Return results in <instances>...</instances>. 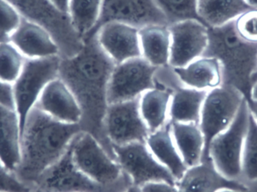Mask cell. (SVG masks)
Masks as SVG:
<instances>
[{
  "mask_svg": "<svg viewBox=\"0 0 257 192\" xmlns=\"http://www.w3.org/2000/svg\"><path fill=\"white\" fill-rule=\"evenodd\" d=\"M38 190L23 182L0 161V192H34Z\"/></svg>",
  "mask_w": 257,
  "mask_h": 192,
  "instance_id": "cell-31",
  "label": "cell"
},
{
  "mask_svg": "<svg viewBox=\"0 0 257 192\" xmlns=\"http://www.w3.org/2000/svg\"><path fill=\"white\" fill-rule=\"evenodd\" d=\"M21 18L7 0H0V35L10 36L19 26Z\"/></svg>",
  "mask_w": 257,
  "mask_h": 192,
  "instance_id": "cell-32",
  "label": "cell"
},
{
  "mask_svg": "<svg viewBox=\"0 0 257 192\" xmlns=\"http://www.w3.org/2000/svg\"><path fill=\"white\" fill-rule=\"evenodd\" d=\"M250 100H253V101H257V82L252 87L251 93H250ZM249 100V101H250Z\"/></svg>",
  "mask_w": 257,
  "mask_h": 192,
  "instance_id": "cell-38",
  "label": "cell"
},
{
  "mask_svg": "<svg viewBox=\"0 0 257 192\" xmlns=\"http://www.w3.org/2000/svg\"><path fill=\"white\" fill-rule=\"evenodd\" d=\"M35 107L65 123L80 124L82 118V111L76 98L59 78L45 87Z\"/></svg>",
  "mask_w": 257,
  "mask_h": 192,
  "instance_id": "cell-16",
  "label": "cell"
},
{
  "mask_svg": "<svg viewBox=\"0 0 257 192\" xmlns=\"http://www.w3.org/2000/svg\"><path fill=\"white\" fill-rule=\"evenodd\" d=\"M60 12L69 14V2L70 0H50Z\"/></svg>",
  "mask_w": 257,
  "mask_h": 192,
  "instance_id": "cell-35",
  "label": "cell"
},
{
  "mask_svg": "<svg viewBox=\"0 0 257 192\" xmlns=\"http://www.w3.org/2000/svg\"><path fill=\"white\" fill-rule=\"evenodd\" d=\"M0 105L16 110L13 86L10 83L0 80Z\"/></svg>",
  "mask_w": 257,
  "mask_h": 192,
  "instance_id": "cell-33",
  "label": "cell"
},
{
  "mask_svg": "<svg viewBox=\"0 0 257 192\" xmlns=\"http://www.w3.org/2000/svg\"><path fill=\"white\" fill-rule=\"evenodd\" d=\"M21 17L43 27L54 41L62 59L71 58L84 46V40L69 14L60 12L50 0H7Z\"/></svg>",
  "mask_w": 257,
  "mask_h": 192,
  "instance_id": "cell-3",
  "label": "cell"
},
{
  "mask_svg": "<svg viewBox=\"0 0 257 192\" xmlns=\"http://www.w3.org/2000/svg\"><path fill=\"white\" fill-rule=\"evenodd\" d=\"M141 54L158 69L169 67L171 35L167 25H149L139 29Z\"/></svg>",
  "mask_w": 257,
  "mask_h": 192,
  "instance_id": "cell-21",
  "label": "cell"
},
{
  "mask_svg": "<svg viewBox=\"0 0 257 192\" xmlns=\"http://www.w3.org/2000/svg\"><path fill=\"white\" fill-rule=\"evenodd\" d=\"M81 132L80 124L60 122L34 106L26 119L21 136V162L15 174L36 188L42 175L59 161Z\"/></svg>",
  "mask_w": 257,
  "mask_h": 192,
  "instance_id": "cell-2",
  "label": "cell"
},
{
  "mask_svg": "<svg viewBox=\"0 0 257 192\" xmlns=\"http://www.w3.org/2000/svg\"><path fill=\"white\" fill-rule=\"evenodd\" d=\"M252 9L246 0H197L196 11L208 28L223 27Z\"/></svg>",
  "mask_w": 257,
  "mask_h": 192,
  "instance_id": "cell-25",
  "label": "cell"
},
{
  "mask_svg": "<svg viewBox=\"0 0 257 192\" xmlns=\"http://www.w3.org/2000/svg\"><path fill=\"white\" fill-rule=\"evenodd\" d=\"M115 63L104 52L96 36L84 40V46L75 57L62 59L58 78L76 98L82 111V131L97 139L114 158L112 145L104 131L108 107V83Z\"/></svg>",
  "mask_w": 257,
  "mask_h": 192,
  "instance_id": "cell-1",
  "label": "cell"
},
{
  "mask_svg": "<svg viewBox=\"0 0 257 192\" xmlns=\"http://www.w3.org/2000/svg\"><path fill=\"white\" fill-rule=\"evenodd\" d=\"M9 42V36L0 35V42Z\"/></svg>",
  "mask_w": 257,
  "mask_h": 192,
  "instance_id": "cell-41",
  "label": "cell"
},
{
  "mask_svg": "<svg viewBox=\"0 0 257 192\" xmlns=\"http://www.w3.org/2000/svg\"><path fill=\"white\" fill-rule=\"evenodd\" d=\"M235 31L244 42L257 44V9H250L234 21Z\"/></svg>",
  "mask_w": 257,
  "mask_h": 192,
  "instance_id": "cell-30",
  "label": "cell"
},
{
  "mask_svg": "<svg viewBox=\"0 0 257 192\" xmlns=\"http://www.w3.org/2000/svg\"><path fill=\"white\" fill-rule=\"evenodd\" d=\"M171 132L187 167L199 164L203 158L205 137L199 124L170 122Z\"/></svg>",
  "mask_w": 257,
  "mask_h": 192,
  "instance_id": "cell-23",
  "label": "cell"
},
{
  "mask_svg": "<svg viewBox=\"0 0 257 192\" xmlns=\"http://www.w3.org/2000/svg\"><path fill=\"white\" fill-rule=\"evenodd\" d=\"M143 192H180L176 185L166 182H151L141 186Z\"/></svg>",
  "mask_w": 257,
  "mask_h": 192,
  "instance_id": "cell-34",
  "label": "cell"
},
{
  "mask_svg": "<svg viewBox=\"0 0 257 192\" xmlns=\"http://www.w3.org/2000/svg\"><path fill=\"white\" fill-rule=\"evenodd\" d=\"M246 2L252 9H257V0H246Z\"/></svg>",
  "mask_w": 257,
  "mask_h": 192,
  "instance_id": "cell-40",
  "label": "cell"
},
{
  "mask_svg": "<svg viewBox=\"0 0 257 192\" xmlns=\"http://www.w3.org/2000/svg\"><path fill=\"white\" fill-rule=\"evenodd\" d=\"M248 103L249 110H250V114L253 116V119L257 122V101L250 100L247 101Z\"/></svg>",
  "mask_w": 257,
  "mask_h": 192,
  "instance_id": "cell-36",
  "label": "cell"
},
{
  "mask_svg": "<svg viewBox=\"0 0 257 192\" xmlns=\"http://www.w3.org/2000/svg\"><path fill=\"white\" fill-rule=\"evenodd\" d=\"M130 185H103L95 182L76 167L69 147L42 175L36 188L41 192H124Z\"/></svg>",
  "mask_w": 257,
  "mask_h": 192,
  "instance_id": "cell-9",
  "label": "cell"
},
{
  "mask_svg": "<svg viewBox=\"0 0 257 192\" xmlns=\"http://www.w3.org/2000/svg\"><path fill=\"white\" fill-rule=\"evenodd\" d=\"M180 192H221L244 191L247 185L241 181L231 179L222 174L211 159L188 167L176 181Z\"/></svg>",
  "mask_w": 257,
  "mask_h": 192,
  "instance_id": "cell-15",
  "label": "cell"
},
{
  "mask_svg": "<svg viewBox=\"0 0 257 192\" xmlns=\"http://www.w3.org/2000/svg\"><path fill=\"white\" fill-rule=\"evenodd\" d=\"M111 22L124 23L139 29L156 24L168 26L155 0H102L97 23L83 40L94 37L102 26Z\"/></svg>",
  "mask_w": 257,
  "mask_h": 192,
  "instance_id": "cell-11",
  "label": "cell"
},
{
  "mask_svg": "<svg viewBox=\"0 0 257 192\" xmlns=\"http://www.w3.org/2000/svg\"><path fill=\"white\" fill-rule=\"evenodd\" d=\"M184 87L209 91L223 84V70L217 58L202 57L184 67L171 68Z\"/></svg>",
  "mask_w": 257,
  "mask_h": 192,
  "instance_id": "cell-18",
  "label": "cell"
},
{
  "mask_svg": "<svg viewBox=\"0 0 257 192\" xmlns=\"http://www.w3.org/2000/svg\"><path fill=\"white\" fill-rule=\"evenodd\" d=\"M169 122L199 124L204 101L208 91L188 87L172 89Z\"/></svg>",
  "mask_w": 257,
  "mask_h": 192,
  "instance_id": "cell-24",
  "label": "cell"
},
{
  "mask_svg": "<svg viewBox=\"0 0 257 192\" xmlns=\"http://www.w3.org/2000/svg\"><path fill=\"white\" fill-rule=\"evenodd\" d=\"M21 140L18 113L0 105V161L13 172L21 162Z\"/></svg>",
  "mask_w": 257,
  "mask_h": 192,
  "instance_id": "cell-19",
  "label": "cell"
},
{
  "mask_svg": "<svg viewBox=\"0 0 257 192\" xmlns=\"http://www.w3.org/2000/svg\"><path fill=\"white\" fill-rule=\"evenodd\" d=\"M69 149L76 167L97 183L133 185L117 161L92 134L83 131L74 139Z\"/></svg>",
  "mask_w": 257,
  "mask_h": 192,
  "instance_id": "cell-4",
  "label": "cell"
},
{
  "mask_svg": "<svg viewBox=\"0 0 257 192\" xmlns=\"http://www.w3.org/2000/svg\"><path fill=\"white\" fill-rule=\"evenodd\" d=\"M124 192H143L141 186L138 185H131L128 188L125 190Z\"/></svg>",
  "mask_w": 257,
  "mask_h": 192,
  "instance_id": "cell-39",
  "label": "cell"
},
{
  "mask_svg": "<svg viewBox=\"0 0 257 192\" xmlns=\"http://www.w3.org/2000/svg\"><path fill=\"white\" fill-rule=\"evenodd\" d=\"M102 0H70L69 15L73 27L84 39L94 28L100 15Z\"/></svg>",
  "mask_w": 257,
  "mask_h": 192,
  "instance_id": "cell-26",
  "label": "cell"
},
{
  "mask_svg": "<svg viewBox=\"0 0 257 192\" xmlns=\"http://www.w3.org/2000/svg\"><path fill=\"white\" fill-rule=\"evenodd\" d=\"M60 62V56L25 59L19 76L12 84L21 136L29 112L37 102L45 87L58 78Z\"/></svg>",
  "mask_w": 257,
  "mask_h": 192,
  "instance_id": "cell-6",
  "label": "cell"
},
{
  "mask_svg": "<svg viewBox=\"0 0 257 192\" xmlns=\"http://www.w3.org/2000/svg\"><path fill=\"white\" fill-rule=\"evenodd\" d=\"M172 89L159 87L144 93L139 98V110L150 132L163 128L169 122V107Z\"/></svg>",
  "mask_w": 257,
  "mask_h": 192,
  "instance_id": "cell-22",
  "label": "cell"
},
{
  "mask_svg": "<svg viewBox=\"0 0 257 192\" xmlns=\"http://www.w3.org/2000/svg\"><path fill=\"white\" fill-rule=\"evenodd\" d=\"M167 20L168 26L184 20L201 21L196 11L197 0H155Z\"/></svg>",
  "mask_w": 257,
  "mask_h": 192,
  "instance_id": "cell-29",
  "label": "cell"
},
{
  "mask_svg": "<svg viewBox=\"0 0 257 192\" xmlns=\"http://www.w3.org/2000/svg\"><path fill=\"white\" fill-rule=\"evenodd\" d=\"M34 192H41V191H39V190H36V191H34Z\"/></svg>",
  "mask_w": 257,
  "mask_h": 192,
  "instance_id": "cell-42",
  "label": "cell"
},
{
  "mask_svg": "<svg viewBox=\"0 0 257 192\" xmlns=\"http://www.w3.org/2000/svg\"><path fill=\"white\" fill-rule=\"evenodd\" d=\"M112 149L116 161L133 185L142 186L151 182L176 183L172 173L156 159L145 142L112 145Z\"/></svg>",
  "mask_w": 257,
  "mask_h": 192,
  "instance_id": "cell-10",
  "label": "cell"
},
{
  "mask_svg": "<svg viewBox=\"0 0 257 192\" xmlns=\"http://www.w3.org/2000/svg\"><path fill=\"white\" fill-rule=\"evenodd\" d=\"M9 42L26 57L36 59L60 56V50L51 35L38 24L21 18Z\"/></svg>",
  "mask_w": 257,
  "mask_h": 192,
  "instance_id": "cell-17",
  "label": "cell"
},
{
  "mask_svg": "<svg viewBox=\"0 0 257 192\" xmlns=\"http://www.w3.org/2000/svg\"><path fill=\"white\" fill-rule=\"evenodd\" d=\"M104 131L111 145L145 142L150 131L139 110V98L108 105Z\"/></svg>",
  "mask_w": 257,
  "mask_h": 192,
  "instance_id": "cell-12",
  "label": "cell"
},
{
  "mask_svg": "<svg viewBox=\"0 0 257 192\" xmlns=\"http://www.w3.org/2000/svg\"><path fill=\"white\" fill-rule=\"evenodd\" d=\"M145 143L156 159L178 180L188 168L183 161L171 132L170 122L157 131L150 133Z\"/></svg>",
  "mask_w": 257,
  "mask_h": 192,
  "instance_id": "cell-20",
  "label": "cell"
},
{
  "mask_svg": "<svg viewBox=\"0 0 257 192\" xmlns=\"http://www.w3.org/2000/svg\"><path fill=\"white\" fill-rule=\"evenodd\" d=\"M171 35L169 67H184L203 57L208 45V27L197 20H184L168 26Z\"/></svg>",
  "mask_w": 257,
  "mask_h": 192,
  "instance_id": "cell-13",
  "label": "cell"
},
{
  "mask_svg": "<svg viewBox=\"0 0 257 192\" xmlns=\"http://www.w3.org/2000/svg\"><path fill=\"white\" fill-rule=\"evenodd\" d=\"M245 185H247V189L244 191H228L227 190V191L221 192H257V180L247 182Z\"/></svg>",
  "mask_w": 257,
  "mask_h": 192,
  "instance_id": "cell-37",
  "label": "cell"
},
{
  "mask_svg": "<svg viewBox=\"0 0 257 192\" xmlns=\"http://www.w3.org/2000/svg\"><path fill=\"white\" fill-rule=\"evenodd\" d=\"M249 119L250 110L244 98L230 126L214 137L208 148V158H211L217 170L229 179L241 182L243 150Z\"/></svg>",
  "mask_w": 257,
  "mask_h": 192,
  "instance_id": "cell-5",
  "label": "cell"
},
{
  "mask_svg": "<svg viewBox=\"0 0 257 192\" xmlns=\"http://www.w3.org/2000/svg\"><path fill=\"white\" fill-rule=\"evenodd\" d=\"M244 98L239 90L231 86L221 85L208 92L199 122L205 142L202 161L211 159L208 158L210 143L230 126Z\"/></svg>",
  "mask_w": 257,
  "mask_h": 192,
  "instance_id": "cell-7",
  "label": "cell"
},
{
  "mask_svg": "<svg viewBox=\"0 0 257 192\" xmlns=\"http://www.w3.org/2000/svg\"><path fill=\"white\" fill-rule=\"evenodd\" d=\"M159 70L142 57L115 65L108 83V105L136 99L154 88Z\"/></svg>",
  "mask_w": 257,
  "mask_h": 192,
  "instance_id": "cell-8",
  "label": "cell"
},
{
  "mask_svg": "<svg viewBox=\"0 0 257 192\" xmlns=\"http://www.w3.org/2000/svg\"><path fill=\"white\" fill-rule=\"evenodd\" d=\"M95 36L104 52L115 65L142 57L137 27L124 23H108L102 26Z\"/></svg>",
  "mask_w": 257,
  "mask_h": 192,
  "instance_id": "cell-14",
  "label": "cell"
},
{
  "mask_svg": "<svg viewBox=\"0 0 257 192\" xmlns=\"http://www.w3.org/2000/svg\"><path fill=\"white\" fill-rule=\"evenodd\" d=\"M255 180H257V122L250 113L243 150L241 182L246 184Z\"/></svg>",
  "mask_w": 257,
  "mask_h": 192,
  "instance_id": "cell-27",
  "label": "cell"
},
{
  "mask_svg": "<svg viewBox=\"0 0 257 192\" xmlns=\"http://www.w3.org/2000/svg\"><path fill=\"white\" fill-rule=\"evenodd\" d=\"M25 59L10 42H0V80L13 84L22 70Z\"/></svg>",
  "mask_w": 257,
  "mask_h": 192,
  "instance_id": "cell-28",
  "label": "cell"
}]
</instances>
